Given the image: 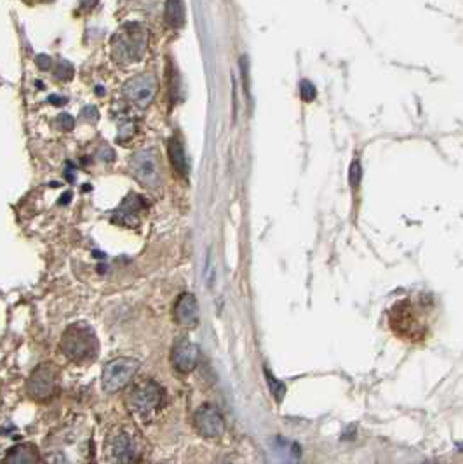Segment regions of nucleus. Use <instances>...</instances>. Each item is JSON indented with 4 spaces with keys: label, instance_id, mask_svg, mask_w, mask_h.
Segmentation results:
<instances>
[{
    "label": "nucleus",
    "instance_id": "f257e3e1",
    "mask_svg": "<svg viewBox=\"0 0 463 464\" xmlns=\"http://www.w3.org/2000/svg\"><path fill=\"white\" fill-rule=\"evenodd\" d=\"M147 30L138 23H128L112 38V55L117 63H135L147 49Z\"/></svg>",
    "mask_w": 463,
    "mask_h": 464
},
{
    "label": "nucleus",
    "instance_id": "393cba45",
    "mask_svg": "<svg viewBox=\"0 0 463 464\" xmlns=\"http://www.w3.org/2000/svg\"><path fill=\"white\" fill-rule=\"evenodd\" d=\"M49 103H51V105L61 106V105H65V103H67V98H63V96L52 94V96H49Z\"/></svg>",
    "mask_w": 463,
    "mask_h": 464
},
{
    "label": "nucleus",
    "instance_id": "39448f33",
    "mask_svg": "<svg viewBox=\"0 0 463 464\" xmlns=\"http://www.w3.org/2000/svg\"><path fill=\"white\" fill-rule=\"evenodd\" d=\"M157 87H159V82H157L155 75L141 74L125 82L124 96L129 101L135 103L138 108H147L154 101Z\"/></svg>",
    "mask_w": 463,
    "mask_h": 464
},
{
    "label": "nucleus",
    "instance_id": "9b49d317",
    "mask_svg": "<svg viewBox=\"0 0 463 464\" xmlns=\"http://www.w3.org/2000/svg\"><path fill=\"white\" fill-rule=\"evenodd\" d=\"M110 452H112L113 461H117L118 464H135L136 463L135 443L131 442V438H129L125 433H118V435L113 436Z\"/></svg>",
    "mask_w": 463,
    "mask_h": 464
},
{
    "label": "nucleus",
    "instance_id": "6ab92c4d",
    "mask_svg": "<svg viewBox=\"0 0 463 464\" xmlns=\"http://www.w3.org/2000/svg\"><path fill=\"white\" fill-rule=\"evenodd\" d=\"M348 179H350V185L354 188H357L359 185H361L362 167H361V164H359V160H354V162L350 164V171H348Z\"/></svg>",
    "mask_w": 463,
    "mask_h": 464
},
{
    "label": "nucleus",
    "instance_id": "5701e85b",
    "mask_svg": "<svg viewBox=\"0 0 463 464\" xmlns=\"http://www.w3.org/2000/svg\"><path fill=\"white\" fill-rule=\"evenodd\" d=\"M82 117L86 118V120H89V122H96L99 115H98L96 108H94V106H86V108L82 110Z\"/></svg>",
    "mask_w": 463,
    "mask_h": 464
},
{
    "label": "nucleus",
    "instance_id": "2eb2a0df",
    "mask_svg": "<svg viewBox=\"0 0 463 464\" xmlns=\"http://www.w3.org/2000/svg\"><path fill=\"white\" fill-rule=\"evenodd\" d=\"M166 21L171 28H182L185 25V6L182 0H167Z\"/></svg>",
    "mask_w": 463,
    "mask_h": 464
},
{
    "label": "nucleus",
    "instance_id": "4468645a",
    "mask_svg": "<svg viewBox=\"0 0 463 464\" xmlns=\"http://www.w3.org/2000/svg\"><path fill=\"white\" fill-rule=\"evenodd\" d=\"M6 464H39V452L33 446H20L11 451Z\"/></svg>",
    "mask_w": 463,
    "mask_h": 464
},
{
    "label": "nucleus",
    "instance_id": "dca6fc26",
    "mask_svg": "<svg viewBox=\"0 0 463 464\" xmlns=\"http://www.w3.org/2000/svg\"><path fill=\"white\" fill-rule=\"evenodd\" d=\"M265 378H267V385H269V388H270V393L274 395L275 400L281 402L282 398H284V395H286L284 383L279 381V379L275 378V375L272 374L269 369H265Z\"/></svg>",
    "mask_w": 463,
    "mask_h": 464
},
{
    "label": "nucleus",
    "instance_id": "1a4fd4ad",
    "mask_svg": "<svg viewBox=\"0 0 463 464\" xmlns=\"http://www.w3.org/2000/svg\"><path fill=\"white\" fill-rule=\"evenodd\" d=\"M171 360H173L174 369L178 372H190L199 362V348L195 346L192 341L179 339L176 341L171 353Z\"/></svg>",
    "mask_w": 463,
    "mask_h": 464
},
{
    "label": "nucleus",
    "instance_id": "f3484780",
    "mask_svg": "<svg viewBox=\"0 0 463 464\" xmlns=\"http://www.w3.org/2000/svg\"><path fill=\"white\" fill-rule=\"evenodd\" d=\"M55 77L61 82H67V80H70L72 77H74V67H72V63H68V61H60L58 67H56V72H55Z\"/></svg>",
    "mask_w": 463,
    "mask_h": 464
},
{
    "label": "nucleus",
    "instance_id": "4be33fe9",
    "mask_svg": "<svg viewBox=\"0 0 463 464\" xmlns=\"http://www.w3.org/2000/svg\"><path fill=\"white\" fill-rule=\"evenodd\" d=\"M35 63H37V67L40 68V70H49V68H51V64H52V61H51V57H49L48 55H40V56H37L35 57Z\"/></svg>",
    "mask_w": 463,
    "mask_h": 464
},
{
    "label": "nucleus",
    "instance_id": "20e7f679",
    "mask_svg": "<svg viewBox=\"0 0 463 464\" xmlns=\"http://www.w3.org/2000/svg\"><path fill=\"white\" fill-rule=\"evenodd\" d=\"M129 171L135 176L138 183L147 188H155L160 183V169L159 157L155 149H141L136 152L129 160Z\"/></svg>",
    "mask_w": 463,
    "mask_h": 464
},
{
    "label": "nucleus",
    "instance_id": "f03ea898",
    "mask_svg": "<svg viewBox=\"0 0 463 464\" xmlns=\"http://www.w3.org/2000/svg\"><path fill=\"white\" fill-rule=\"evenodd\" d=\"M61 350L74 362L91 360L98 351V341L93 329L86 324H75L63 334Z\"/></svg>",
    "mask_w": 463,
    "mask_h": 464
},
{
    "label": "nucleus",
    "instance_id": "b1692460",
    "mask_svg": "<svg viewBox=\"0 0 463 464\" xmlns=\"http://www.w3.org/2000/svg\"><path fill=\"white\" fill-rule=\"evenodd\" d=\"M99 159H101L103 162H112V160L116 159V155H113V149L108 147H103L101 149H99Z\"/></svg>",
    "mask_w": 463,
    "mask_h": 464
},
{
    "label": "nucleus",
    "instance_id": "f8f14e48",
    "mask_svg": "<svg viewBox=\"0 0 463 464\" xmlns=\"http://www.w3.org/2000/svg\"><path fill=\"white\" fill-rule=\"evenodd\" d=\"M143 209H145L143 198L138 197L136 193H131L124 202H122V205L118 207V210L116 214V221L117 223L128 225V226L136 225L138 214H140Z\"/></svg>",
    "mask_w": 463,
    "mask_h": 464
},
{
    "label": "nucleus",
    "instance_id": "bb28decb",
    "mask_svg": "<svg viewBox=\"0 0 463 464\" xmlns=\"http://www.w3.org/2000/svg\"><path fill=\"white\" fill-rule=\"evenodd\" d=\"M218 464H232V463H228V461H221V463H218Z\"/></svg>",
    "mask_w": 463,
    "mask_h": 464
},
{
    "label": "nucleus",
    "instance_id": "aec40b11",
    "mask_svg": "<svg viewBox=\"0 0 463 464\" xmlns=\"http://www.w3.org/2000/svg\"><path fill=\"white\" fill-rule=\"evenodd\" d=\"M133 134H135V122L128 120L118 125V141H121V143L131 140Z\"/></svg>",
    "mask_w": 463,
    "mask_h": 464
},
{
    "label": "nucleus",
    "instance_id": "a878e982",
    "mask_svg": "<svg viewBox=\"0 0 463 464\" xmlns=\"http://www.w3.org/2000/svg\"><path fill=\"white\" fill-rule=\"evenodd\" d=\"M70 198H72V193H65V197L63 198H61V204H67V202L68 200H70Z\"/></svg>",
    "mask_w": 463,
    "mask_h": 464
},
{
    "label": "nucleus",
    "instance_id": "412c9836",
    "mask_svg": "<svg viewBox=\"0 0 463 464\" xmlns=\"http://www.w3.org/2000/svg\"><path fill=\"white\" fill-rule=\"evenodd\" d=\"M56 124L61 130H72L75 128V118L70 113H60L56 118Z\"/></svg>",
    "mask_w": 463,
    "mask_h": 464
},
{
    "label": "nucleus",
    "instance_id": "a211bd4d",
    "mask_svg": "<svg viewBox=\"0 0 463 464\" xmlns=\"http://www.w3.org/2000/svg\"><path fill=\"white\" fill-rule=\"evenodd\" d=\"M300 96L301 99H303L305 103H310L316 99L317 96V91L316 87H313V84L310 82V80H301L300 82Z\"/></svg>",
    "mask_w": 463,
    "mask_h": 464
},
{
    "label": "nucleus",
    "instance_id": "423d86ee",
    "mask_svg": "<svg viewBox=\"0 0 463 464\" xmlns=\"http://www.w3.org/2000/svg\"><path fill=\"white\" fill-rule=\"evenodd\" d=\"M164 390L154 381L141 383L136 386L131 393V405L136 412L140 414H150L154 410L160 409L164 404Z\"/></svg>",
    "mask_w": 463,
    "mask_h": 464
},
{
    "label": "nucleus",
    "instance_id": "7ed1b4c3",
    "mask_svg": "<svg viewBox=\"0 0 463 464\" xmlns=\"http://www.w3.org/2000/svg\"><path fill=\"white\" fill-rule=\"evenodd\" d=\"M138 369H140V362L135 358H125V356H121V358L112 360L110 363H106L105 370H103V375H101L103 390L108 391V393L122 390L125 385H129V381H131L133 378H135Z\"/></svg>",
    "mask_w": 463,
    "mask_h": 464
},
{
    "label": "nucleus",
    "instance_id": "9d476101",
    "mask_svg": "<svg viewBox=\"0 0 463 464\" xmlns=\"http://www.w3.org/2000/svg\"><path fill=\"white\" fill-rule=\"evenodd\" d=\"M176 324L186 329H195L199 324V305L194 294H182L174 305Z\"/></svg>",
    "mask_w": 463,
    "mask_h": 464
},
{
    "label": "nucleus",
    "instance_id": "6e6552de",
    "mask_svg": "<svg viewBox=\"0 0 463 464\" xmlns=\"http://www.w3.org/2000/svg\"><path fill=\"white\" fill-rule=\"evenodd\" d=\"M195 426L206 438H218L225 431V419L213 405H202L195 412Z\"/></svg>",
    "mask_w": 463,
    "mask_h": 464
},
{
    "label": "nucleus",
    "instance_id": "ddd939ff",
    "mask_svg": "<svg viewBox=\"0 0 463 464\" xmlns=\"http://www.w3.org/2000/svg\"><path fill=\"white\" fill-rule=\"evenodd\" d=\"M169 160L173 164L174 171L182 178H189V162H186L185 149H183V145L176 137L169 141Z\"/></svg>",
    "mask_w": 463,
    "mask_h": 464
},
{
    "label": "nucleus",
    "instance_id": "0eeeda50",
    "mask_svg": "<svg viewBox=\"0 0 463 464\" xmlns=\"http://www.w3.org/2000/svg\"><path fill=\"white\" fill-rule=\"evenodd\" d=\"M58 386V374L52 366H40L28 381V391L37 400H48Z\"/></svg>",
    "mask_w": 463,
    "mask_h": 464
}]
</instances>
